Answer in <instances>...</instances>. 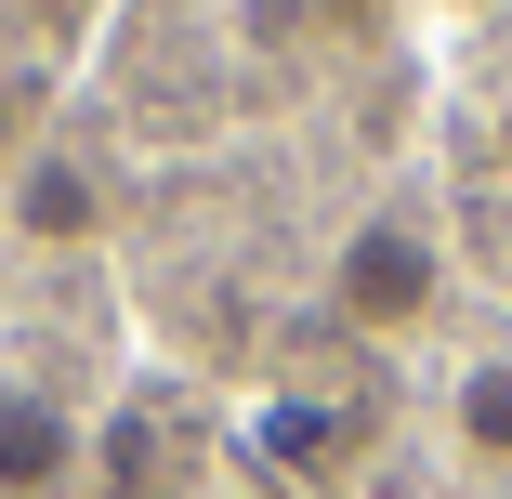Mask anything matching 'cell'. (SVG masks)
I'll list each match as a JSON object with an SVG mask.
<instances>
[{
  "label": "cell",
  "mask_w": 512,
  "mask_h": 499,
  "mask_svg": "<svg viewBox=\"0 0 512 499\" xmlns=\"http://www.w3.org/2000/svg\"><path fill=\"white\" fill-rule=\"evenodd\" d=\"M329 342H355V355H394V342H421L434 329V303H447V237L421 224V211H368L342 250H329Z\"/></svg>",
  "instance_id": "6da1fadb"
},
{
  "label": "cell",
  "mask_w": 512,
  "mask_h": 499,
  "mask_svg": "<svg viewBox=\"0 0 512 499\" xmlns=\"http://www.w3.org/2000/svg\"><path fill=\"white\" fill-rule=\"evenodd\" d=\"M79 460H92V434H79L66 394L53 381H0V499H66Z\"/></svg>",
  "instance_id": "7a4b0ae2"
},
{
  "label": "cell",
  "mask_w": 512,
  "mask_h": 499,
  "mask_svg": "<svg viewBox=\"0 0 512 499\" xmlns=\"http://www.w3.org/2000/svg\"><path fill=\"white\" fill-rule=\"evenodd\" d=\"M263 447L289 460V473H342L355 447H368V381H276V408H263Z\"/></svg>",
  "instance_id": "3957f363"
},
{
  "label": "cell",
  "mask_w": 512,
  "mask_h": 499,
  "mask_svg": "<svg viewBox=\"0 0 512 499\" xmlns=\"http://www.w3.org/2000/svg\"><path fill=\"white\" fill-rule=\"evenodd\" d=\"M14 237H40V250H92V237H106V171L66 158V145H27V158H14Z\"/></svg>",
  "instance_id": "277c9868"
},
{
  "label": "cell",
  "mask_w": 512,
  "mask_h": 499,
  "mask_svg": "<svg viewBox=\"0 0 512 499\" xmlns=\"http://www.w3.org/2000/svg\"><path fill=\"white\" fill-rule=\"evenodd\" d=\"M447 434H460L473 460H499V473H512V355H473V368L447 381Z\"/></svg>",
  "instance_id": "5b68a950"
},
{
  "label": "cell",
  "mask_w": 512,
  "mask_h": 499,
  "mask_svg": "<svg viewBox=\"0 0 512 499\" xmlns=\"http://www.w3.org/2000/svg\"><path fill=\"white\" fill-rule=\"evenodd\" d=\"M27 132H40V92H27L14 66H0V171H14V158H27Z\"/></svg>",
  "instance_id": "8992f818"
},
{
  "label": "cell",
  "mask_w": 512,
  "mask_h": 499,
  "mask_svg": "<svg viewBox=\"0 0 512 499\" xmlns=\"http://www.w3.org/2000/svg\"><path fill=\"white\" fill-rule=\"evenodd\" d=\"M499 171H512V106H499Z\"/></svg>",
  "instance_id": "52a82bcc"
}]
</instances>
